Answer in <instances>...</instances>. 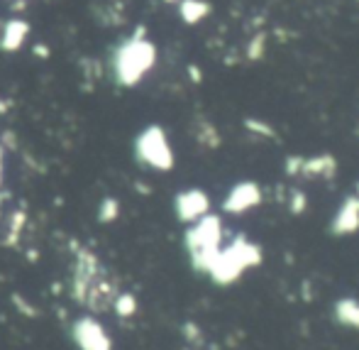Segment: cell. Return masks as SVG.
<instances>
[{"label":"cell","instance_id":"1","mask_svg":"<svg viewBox=\"0 0 359 350\" xmlns=\"http://www.w3.org/2000/svg\"><path fill=\"white\" fill-rule=\"evenodd\" d=\"M264 260L261 245H257L254 240H250L247 235H235L227 245H222V250L215 255V260L211 262L206 275L211 277L215 284L230 286L245 275L252 267H259Z\"/></svg>","mask_w":359,"mask_h":350},{"label":"cell","instance_id":"2","mask_svg":"<svg viewBox=\"0 0 359 350\" xmlns=\"http://www.w3.org/2000/svg\"><path fill=\"white\" fill-rule=\"evenodd\" d=\"M222 238H225L222 221L217 216H213V213L203 216L201 221H196L188 228L186 247H188V255H191L193 267L198 272H208L211 262L222 250Z\"/></svg>","mask_w":359,"mask_h":350},{"label":"cell","instance_id":"3","mask_svg":"<svg viewBox=\"0 0 359 350\" xmlns=\"http://www.w3.org/2000/svg\"><path fill=\"white\" fill-rule=\"evenodd\" d=\"M264 201V191L257 182H237L235 187L227 191L225 201H222V211L230 216H242V213L252 211Z\"/></svg>","mask_w":359,"mask_h":350},{"label":"cell","instance_id":"4","mask_svg":"<svg viewBox=\"0 0 359 350\" xmlns=\"http://www.w3.org/2000/svg\"><path fill=\"white\" fill-rule=\"evenodd\" d=\"M139 154L157 169H171L174 164V154L167 143V135L159 128H152L142 135V140H139Z\"/></svg>","mask_w":359,"mask_h":350},{"label":"cell","instance_id":"5","mask_svg":"<svg viewBox=\"0 0 359 350\" xmlns=\"http://www.w3.org/2000/svg\"><path fill=\"white\" fill-rule=\"evenodd\" d=\"M359 233V194L352 191L342 198V203L335 211L333 221H330V235L347 238Z\"/></svg>","mask_w":359,"mask_h":350},{"label":"cell","instance_id":"6","mask_svg":"<svg viewBox=\"0 0 359 350\" xmlns=\"http://www.w3.org/2000/svg\"><path fill=\"white\" fill-rule=\"evenodd\" d=\"M211 211V198L201 189H188L176 196V213L183 223H196Z\"/></svg>","mask_w":359,"mask_h":350},{"label":"cell","instance_id":"7","mask_svg":"<svg viewBox=\"0 0 359 350\" xmlns=\"http://www.w3.org/2000/svg\"><path fill=\"white\" fill-rule=\"evenodd\" d=\"M300 179H323V182H333L337 177V157L330 152H320L313 157H303L300 159V169H298Z\"/></svg>","mask_w":359,"mask_h":350},{"label":"cell","instance_id":"8","mask_svg":"<svg viewBox=\"0 0 359 350\" xmlns=\"http://www.w3.org/2000/svg\"><path fill=\"white\" fill-rule=\"evenodd\" d=\"M333 316L342 328L359 330V299L357 296H339L333 304Z\"/></svg>","mask_w":359,"mask_h":350},{"label":"cell","instance_id":"9","mask_svg":"<svg viewBox=\"0 0 359 350\" xmlns=\"http://www.w3.org/2000/svg\"><path fill=\"white\" fill-rule=\"evenodd\" d=\"M181 17L188 22V25H196V22H201L203 17L211 13V6L208 3H203V0H181Z\"/></svg>","mask_w":359,"mask_h":350},{"label":"cell","instance_id":"10","mask_svg":"<svg viewBox=\"0 0 359 350\" xmlns=\"http://www.w3.org/2000/svg\"><path fill=\"white\" fill-rule=\"evenodd\" d=\"M245 128L250 130L252 135H257V138L276 140V130L271 128L266 120H261V118H245Z\"/></svg>","mask_w":359,"mask_h":350},{"label":"cell","instance_id":"11","mask_svg":"<svg viewBox=\"0 0 359 350\" xmlns=\"http://www.w3.org/2000/svg\"><path fill=\"white\" fill-rule=\"evenodd\" d=\"M264 45H266V35H264V32H257V35L250 40V45H247V59L259 61L261 57H264V52H266Z\"/></svg>","mask_w":359,"mask_h":350},{"label":"cell","instance_id":"12","mask_svg":"<svg viewBox=\"0 0 359 350\" xmlns=\"http://www.w3.org/2000/svg\"><path fill=\"white\" fill-rule=\"evenodd\" d=\"M305 208H308V196H305V191H300V189H291L289 211L293 213V216H300V213H305Z\"/></svg>","mask_w":359,"mask_h":350},{"label":"cell","instance_id":"13","mask_svg":"<svg viewBox=\"0 0 359 350\" xmlns=\"http://www.w3.org/2000/svg\"><path fill=\"white\" fill-rule=\"evenodd\" d=\"M198 140H201L203 145H208V147H217V145H220V135H217V130L213 128L211 123L201 125V135H198Z\"/></svg>","mask_w":359,"mask_h":350},{"label":"cell","instance_id":"14","mask_svg":"<svg viewBox=\"0 0 359 350\" xmlns=\"http://www.w3.org/2000/svg\"><path fill=\"white\" fill-rule=\"evenodd\" d=\"M169 3H174V0H169Z\"/></svg>","mask_w":359,"mask_h":350}]
</instances>
